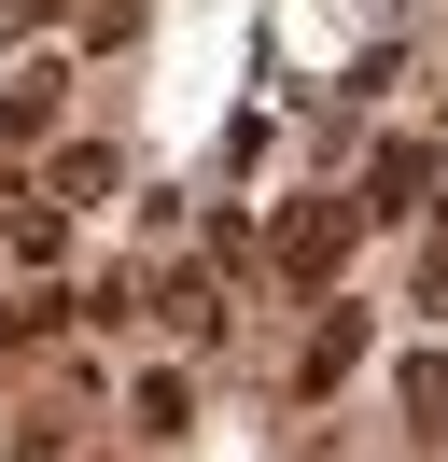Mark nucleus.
I'll return each instance as SVG.
<instances>
[{
    "label": "nucleus",
    "mask_w": 448,
    "mask_h": 462,
    "mask_svg": "<svg viewBox=\"0 0 448 462\" xmlns=\"http://www.w3.org/2000/svg\"><path fill=\"white\" fill-rule=\"evenodd\" d=\"M350 365H364V309H322V322H308V350H294V406H336V393H350Z\"/></svg>",
    "instance_id": "7ed1b4c3"
},
{
    "label": "nucleus",
    "mask_w": 448,
    "mask_h": 462,
    "mask_svg": "<svg viewBox=\"0 0 448 462\" xmlns=\"http://www.w3.org/2000/svg\"><path fill=\"white\" fill-rule=\"evenodd\" d=\"M350 225H364V197H308V210H280V238H266V266L294 294H322L336 266H350Z\"/></svg>",
    "instance_id": "f257e3e1"
},
{
    "label": "nucleus",
    "mask_w": 448,
    "mask_h": 462,
    "mask_svg": "<svg viewBox=\"0 0 448 462\" xmlns=\"http://www.w3.org/2000/svg\"><path fill=\"white\" fill-rule=\"evenodd\" d=\"M154 322H168L182 350H210V337H224V281H210V266H168V281H154Z\"/></svg>",
    "instance_id": "39448f33"
},
{
    "label": "nucleus",
    "mask_w": 448,
    "mask_h": 462,
    "mask_svg": "<svg viewBox=\"0 0 448 462\" xmlns=\"http://www.w3.org/2000/svg\"><path fill=\"white\" fill-rule=\"evenodd\" d=\"M42 197H70V210H98V197H112V154H98V141H70V154H56V169H42Z\"/></svg>",
    "instance_id": "0eeeda50"
},
{
    "label": "nucleus",
    "mask_w": 448,
    "mask_h": 462,
    "mask_svg": "<svg viewBox=\"0 0 448 462\" xmlns=\"http://www.w3.org/2000/svg\"><path fill=\"white\" fill-rule=\"evenodd\" d=\"M70 0H0V42H28V29H56Z\"/></svg>",
    "instance_id": "1a4fd4ad"
},
{
    "label": "nucleus",
    "mask_w": 448,
    "mask_h": 462,
    "mask_svg": "<svg viewBox=\"0 0 448 462\" xmlns=\"http://www.w3.org/2000/svg\"><path fill=\"white\" fill-rule=\"evenodd\" d=\"M392 393H406L420 434H448V350H406V378H392Z\"/></svg>",
    "instance_id": "6e6552de"
},
{
    "label": "nucleus",
    "mask_w": 448,
    "mask_h": 462,
    "mask_svg": "<svg viewBox=\"0 0 448 462\" xmlns=\"http://www.w3.org/2000/svg\"><path fill=\"white\" fill-rule=\"evenodd\" d=\"M420 197H434V141H392L364 169V225H420Z\"/></svg>",
    "instance_id": "20e7f679"
},
{
    "label": "nucleus",
    "mask_w": 448,
    "mask_h": 462,
    "mask_svg": "<svg viewBox=\"0 0 448 462\" xmlns=\"http://www.w3.org/2000/svg\"><path fill=\"white\" fill-rule=\"evenodd\" d=\"M56 113H70V57H28L14 85H0V154H42Z\"/></svg>",
    "instance_id": "f03ea898"
},
{
    "label": "nucleus",
    "mask_w": 448,
    "mask_h": 462,
    "mask_svg": "<svg viewBox=\"0 0 448 462\" xmlns=\"http://www.w3.org/2000/svg\"><path fill=\"white\" fill-rule=\"evenodd\" d=\"M182 420H196V378H182V365H140V378H126V434H154V448H168Z\"/></svg>",
    "instance_id": "423d86ee"
}]
</instances>
